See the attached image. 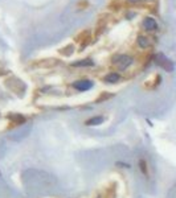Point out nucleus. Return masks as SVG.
<instances>
[{"mask_svg": "<svg viewBox=\"0 0 176 198\" xmlns=\"http://www.w3.org/2000/svg\"><path fill=\"white\" fill-rule=\"evenodd\" d=\"M93 87V82L84 79V81H77L73 83V88H76L77 91H87Z\"/></svg>", "mask_w": 176, "mask_h": 198, "instance_id": "nucleus-3", "label": "nucleus"}, {"mask_svg": "<svg viewBox=\"0 0 176 198\" xmlns=\"http://www.w3.org/2000/svg\"><path fill=\"white\" fill-rule=\"evenodd\" d=\"M103 81L106 82V83H117V82H119L121 81V75L118 73H115V71H111V73H109V74H106L105 75V78H103Z\"/></svg>", "mask_w": 176, "mask_h": 198, "instance_id": "nucleus-5", "label": "nucleus"}, {"mask_svg": "<svg viewBox=\"0 0 176 198\" xmlns=\"http://www.w3.org/2000/svg\"><path fill=\"white\" fill-rule=\"evenodd\" d=\"M93 65H94V62H93L91 59H89V58L80 59V61L72 63V66H74V67H90V66H93Z\"/></svg>", "mask_w": 176, "mask_h": 198, "instance_id": "nucleus-7", "label": "nucleus"}, {"mask_svg": "<svg viewBox=\"0 0 176 198\" xmlns=\"http://www.w3.org/2000/svg\"><path fill=\"white\" fill-rule=\"evenodd\" d=\"M111 97H113V95H111V94H102V95L98 98V101H97V102H102V101H103V99H105V101H106V99H109V98H111Z\"/></svg>", "mask_w": 176, "mask_h": 198, "instance_id": "nucleus-11", "label": "nucleus"}, {"mask_svg": "<svg viewBox=\"0 0 176 198\" xmlns=\"http://www.w3.org/2000/svg\"><path fill=\"white\" fill-rule=\"evenodd\" d=\"M117 165H122V168H130V164H123V162H117Z\"/></svg>", "mask_w": 176, "mask_h": 198, "instance_id": "nucleus-12", "label": "nucleus"}, {"mask_svg": "<svg viewBox=\"0 0 176 198\" xmlns=\"http://www.w3.org/2000/svg\"><path fill=\"white\" fill-rule=\"evenodd\" d=\"M139 165H140V170L144 176H147V168H146V161L144 160H140L139 161Z\"/></svg>", "mask_w": 176, "mask_h": 198, "instance_id": "nucleus-10", "label": "nucleus"}, {"mask_svg": "<svg viewBox=\"0 0 176 198\" xmlns=\"http://www.w3.org/2000/svg\"><path fill=\"white\" fill-rule=\"evenodd\" d=\"M138 45L142 48V49H146L150 46V38L144 37V36H139L138 37Z\"/></svg>", "mask_w": 176, "mask_h": 198, "instance_id": "nucleus-8", "label": "nucleus"}, {"mask_svg": "<svg viewBox=\"0 0 176 198\" xmlns=\"http://www.w3.org/2000/svg\"><path fill=\"white\" fill-rule=\"evenodd\" d=\"M134 59L133 57L130 56H126V54H119V56H115L114 57V66L118 69V70H126L130 65H133Z\"/></svg>", "mask_w": 176, "mask_h": 198, "instance_id": "nucleus-1", "label": "nucleus"}, {"mask_svg": "<svg viewBox=\"0 0 176 198\" xmlns=\"http://www.w3.org/2000/svg\"><path fill=\"white\" fill-rule=\"evenodd\" d=\"M127 2H130V3H139L140 0H127Z\"/></svg>", "mask_w": 176, "mask_h": 198, "instance_id": "nucleus-13", "label": "nucleus"}, {"mask_svg": "<svg viewBox=\"0 0 176 198\" xmlns=\"http://www.w3.org/2000/svg\"><path fill=\"white\" fill-rule=\"evenodd\" d=\"M103 120H105V116H102V115H99V116H93V118H90V119H87L85 124L89 126V127H90V126H99V124H102V123H103Z\"/></svg>", "mask_w": 176, "mask_h": 198, "instance_id": "nucleus-6", "label": "nucleus"}, {"mask_svg": "<svg viewBox=\"0 0 176 198\" xmlns=\"http://www.w3.org/2000/svg\"><path fill=\"white\" fill-rule=\"evenodd\" d=\"M155 62L158 63V65L162 67V69H164L165 71H168V73H171V71L174 70V63H172V61H169V59L165 57L164 54H162V53H159L158 56H156Z\"/></svg>", "mask_w": 176, "mask_h": 198, "instance_id": "nucleus-2", "label": "nucleus"}, {"mask_svg": "<svg viewBox=\"0 0 176 198\" xmlns=\"http://www.w3.org/2000/svg\"><path fill=\"white\" fill-rule=\"evenodd\" d=\"M143 27H144V29H147V31H155V29L158 28V23H156L155 19H152V17H146L143 20Z\"/></svg>", "mask_w": 176, "mask_h": 198, "instance_id": "nucleus-4", "label": "nucleus"}, {"mask_svg": "<svg viewBox=\"0 0 176 198\" xmlns=\"http://www.w3.org/2000/svg\"><path fill=\"white\" fill-rule=\"evenodd\" d=\"M11 120H13L15 124H20V123H23L25 119H24V116H21V115H12Z\"/></svg>", "mask_w": 176, "mask_h": 198, "instance_id": "nucleus-9", "label": "nucleus"}]
</instances>
